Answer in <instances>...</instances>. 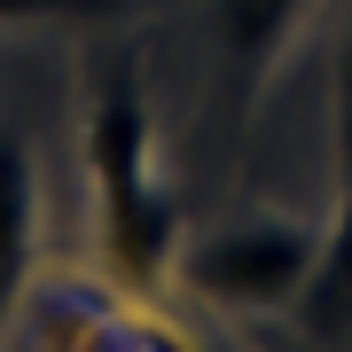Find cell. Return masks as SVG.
Wrapping results in <instances>:
<instances>
[{
	"instance_id": "1",
	"label": "cell",
	"mask_w": 352,
	"mask_h": 352,
	"mask_svg": "<svg viewBox=\"0 0 352 352\" xmlns=\"http://www.w3.org/2000/svg\"><path fill=\"white\" fill-rule=\"evenodd\" d=\"M87 180H94V243L126 289L173 282L180 258V196L157 164V126H149V94L133 71H110L102 94L87 102Z\"/></svg>"
},
{
	"instance_id": "2",
	"label": "cell",
	"mask_w": 352,
	"mask_h": 352,
	"mask_svg": "<svg viewBox=\"0 0 352 352\" xmlns=\"http://www.w3.org/2000/svg\"><path fill=\"white\" fill-rule=\"evenodd\" d=\"M321 258V227L289 212H243L204 227L196 243H180L173 282L196 289L212 314H289L305 274Z\"/></svg>"
},
{
	"instance_id": "3",
	"label": "cell",
	"mask_w": 352,
	"mask_h": 352,
	"mask_svg": "<svg viewBox=\"0 0 352 352\" xmlns=\"http://www.w3.org/2000/svg\"><path fill=\"white\" fill-rule=\"evenodd\" d=\"M305 16H314V0H212V47L235 102H258V87L289 55V39L305 32Z\"/></svg>"
},
{
	"instance_id": "4",
	"label": "cell",
	"mask_w": 352,
	"mask_h": 352,
	"mask_svg": "<svg viewBox=\"0 0 352 352\" xmlns=\"http://www.w3.org/2000/svg\"><path fill=\"white\" fill-rule=\"evenodd\" d=\"M39 258V157L24 133L0 126V329L16 321Z\"/></svg>"
},
{
	"instance_id": "5",
	"label": "cell",
	"mask_w": 352,
	"mask_h": 352,
	"mask_svg": "<svg viewBox=\"0 0 352 352\" xmlns=\"http://www.w3.org/2000/svg\"><path fill=\"white\" fill-rule=\"evenodd\" d=\"M289 314H298V329L321 337V344L352 337V180L337 196V219L321 227V258H314V274H305V289H298Z\"/></svg>"
},
{
	"instance_id": "6",
	"label": "cell",
	"mask_w": 352,
	"mask_h": 352,
	"mask_svg": "<svg viewBox=\"0 0 352 352\" xmlns=\"http://www.w3.org/2000/svg\"><path fill=\"white\" fill-rule=\"evenodd\" d=\"M141 0H0V24H118Z\"/></svg>"
},
{
	"instance_id": "7",
	"label": "cell",
	"mask_w": 352,
	"mask_h": 352,
	"mask_svg": "<svg viewBox=\"0 0 352 352\" xmlns=\"http://www.w3.org/2000/svg\"><path fill=\"white\" fill-rule=\"evenodd\" d=\"M337 173L352 180V24H344V55H337Z\"/></svg>"
}]
</instances>
